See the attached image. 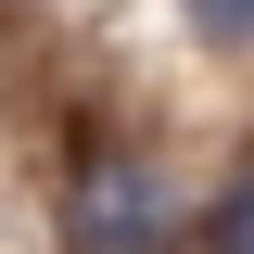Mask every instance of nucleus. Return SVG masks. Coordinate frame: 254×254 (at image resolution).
Segmentation results:
<instances>
[{"mask_svg": "<svg viewBox=\"0 0 254 254\" xmlns=\"http://www.w3.org/2000/svg\"><path fill=\"white\" fill-rule=\"evenodd\" d=\"M203 254H254V165L216 190V216H203Z\"/></svg>", "mask_w": 254, "mask_h": 254, "instance_id": "obj_3", "label": "nucleus"}, {"mask_svg": "<svg viewBox=\"0 0 254 254\" xmlns=\"http://www.w3.org/2000/svg\"><path fill=\"white\" fill-rule=\"evenodd\" d=\"M178 13H190V38H203V51H229V64L254 51V0H178Z\"/></svg>", "mask_w": 254, "mask_h": 254, "instance_id": "obj_2", "label": "nucleus"}, {"mask_svg": "<svg viewBox=\"0 0 254 254\" xmlns=\"http://www.w3.org/2000/svg\"><path fill=\"white\" fill-rule=\"evenodd\" d=\"M178 242V190H165V165L140 153H102L64 178V254H165Z\"/></svg>", "mask_w": 254, "mask_h": 254, "instance_id": "obj_1", "label": "nucleus"}]
</instances>
